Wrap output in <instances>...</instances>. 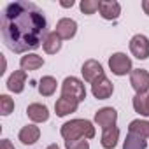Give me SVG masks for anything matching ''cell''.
<instances>
[{
  "label": "cell",
  "mask_w": 149,
  "mask_h": 149,
  "mask_svg": "<svg viewBox=\"0 0 149 149\" xmlns=\"http://www.w3.org/2000/svg\"><path fill=\"white\" fill-rule=\"evenodd\" d=\"M0 30L4 44L16 54L35 51L49 33L42 9L26 0H16L4 7Z\"/></svg>",
  "instance_id": "1"
},
{
  "label": "cell",
  "mask_w": 149,
  "mask_h": 149,
  "mask_svg": "<svg viewBox=\"0 0 149 149\" xmlns=\"http://www.w3.org/2000/svg\"><path fill=\"white\" fill-rule=\"evenodd\" d=\"M60 133L65 140H77V139H93L95 126L88 119H70L61 125Z\"/></svg>",
  "instance_id": "2"
},
{
  "label": "cell",
  "mask_w": 149,
  "mask_h": 149,
  "mask_svg": "<svg viewBox=\"0 0 149 149\" xmlns=\"http://www.w3.org/2000/svg\"><path fill=\"white\" fill-rule=\"evenodd\" d=\"M61 97H70V98H76L79 104L86 98V88L84 83L77 77H65L61 83Z\"/></svg>",
  "instance_id": "3"
},
{
  "label": "cell",
  "mask_w": 149,
  "mask_h": 149,
  "mask_svg": "<svg viewBox=\"0 0 149 149\" xmlns=\"http://www.w3.org/2000/svg\"><path fill=\"white\" fill-rule=\"evenodd\" d=\"M109 68L114 76H126V74H132V70H133L132 60L125 53H114L109 58Z\"/></svg>",
  "instance_id": "4"
},
{
  "label": "cell",
  "mask_w": 149,
  "mask_h": 149,
  "mask_svg": "<svg viewBox=\"0 0 149 149\" xmlns=\"http://www.w3.org/2000/svg\"><path fill=\"white\" fill-rule=\"evenodd\" d=\"M130 84L137 95H146L149 91V72L146 68H133L130 74Z\"/></svg>",
  "instance_id": "5"
},
{
  "label": "cell",
  "mask_w": 149,
  "mask_h": 149,
  "mask_svg": "<svg viewBox=\"0 0 149 149\" xmlns=\"http://www.w3.org/2000/svg\"><path fill=\"white\" fill-rule=\"evenodd\" d=\"M130 51L137 60H147L149 58V39L142 33H137L130 40Z\"/></svg>",
  "instance_id": "6"
},
{
  "label": "cell",
  "mask_w": 149,
  "mask_h": 149,
  "mask_svg": "<svg viewBox=\"0 0 149 149\" xmlns=\"http://www.w3.org/2000/svg\"><path fill=\"white\" fill-rule=\"evenodd\" d=\"M81 72H83L84 81H86V83H91V84H93L98 77L105 76V74H104V67H102L97 60H86V61L83 63V67H81Z\"/></svg>",
  "instance_id": "7"
},
{
  "label": "cell",
  "mask_w": 149,
  "mask_h": 149,
  "mask_svg": "<svg viewBox=\"0 0 149 149\" xmlns=\"http://www.w3.org/2000/svg\"><path fill=\"white\" fill-rule=\"evenodd\" d=\"M91 93H93V97L98 98V100H107V98L114 93V84H112L105 76H102V77H98V79L91 84Z\"/></svg>",
  "instance_id": "8"
},
{
  "label": "cell",
  "mask_w": 149,
  "mask_h": 149,
  "mask_svg": "<svg viewBox=\"0 0 149 149\" xmlns=\"http://www.w3.org/2000/svg\"><path fill=\"white\" fill-rule=\"evenodd\" d=\"M116 121H118V111L114 107H102L95 112V123L104 130L116 126Z\"/></svg>",
  "instance_id": "9"
},
{
  "label": "cell",
  "mask_w": 149,
  "mask_h": 149,
  "mask_svg": "<svg viewBox=\"0 0 149 149\" xmlns=\"http://www.w3.org/2000/svg\"><path fill=\"white\" fill-rule=\"evenodd\" d=\"M98 13L104 19L107 21H112V19H118L119 14H121V6L116 0H100L98 4Z\"/></svg>",
  "instance_id": "10"
},
{
  "label": "cell",
  "mask_w": 149,
  "mask_h": 149,
  "mask_svg": "<svg viewBox=\"0 0 149 149\" xmlns=\"http://www.w3.org/2000/svg\"><path fill=\"white\" fill-rule=\"evenodd\" d=\"M61 40H70L77 32V23L70 19V18H61L58 23H56V30H54Z\"/></svg>",
  "instance_id": "11"
},
{
  "label": "cell",
  "mask_w": 149,
  "mask_h": 149,
  "mask_svg": "<svg viewBox=\"0 0 149 149\" xmlns=\"http://www.w3.org/2000/svg\"><path fill=\"white\" fill-rule=\"evenodd\" d=\"M79 107V102L76 98H70V97H60L54 104V112L56 116L63 118V116H68L72 112H76Z\"/></svg>",
  "instance_id": "12"
},
{
  "label": "cell",
  "mask_w": 149,
  "mask_h": 149,
  "mask_svg": "<svg viewBox=\"0 0 149 149\" xmlns=\"http://www.w3.org/2000/svg\"><path fill=\"white\" fill-rule=\"evenodd\" d=\"M26 116L33 121V123H44L49 119V109L44 104H30L26 107Z\"/></svg>",
  "instance_id": "13"
},
{
  "label": "cell",
  "mask_w": 149,
  "mask_h": 149,
  "mask_svg": "<svg viewBox=\"0 0 149 149\" xmlns=\"http://www.w3.org/2000/svg\"><path fill=\"white\" fill-rule=\"evenodd\" d=\"M26 83V72L25 70H14L7 79V90L13 93H23Z\"/></svg>",
  "instance_id": "14"
},
{
  "label": "cell",
  "mask_w": 149,
  "mask_h": 149,
  "mask_svg": "<svg viewBox=\"0 0 149 149\" xmlns=\"http://www.w3.org/2000/svg\"><path fill=\"white\" fill-rule=\"evenodd\" d=\"M39 137H40V128L35 126V125H26V126H23V128L19 130V135H18V139H19L21 144H25V146H33V144L39 140Z\"/></svg>",
  "instance_id": "15"
},
{
  "label": "cell",
  "mask_w": 149,
  "mask_h": 149,
  "mask_svg": "<svg viewBox=\"0 0 149 149\" xmlns=\"http://www.w3.org/2000/svg\"><path fill=\"white\" fill-rule=\"evenodd\" d=\"M118 140H119V128L118 126H111V128H105L102 132L100 144L104 149H114L118 146Z\"/></svg>",
  "instance_id": "16"
},
{
  "label": "cell",
  "mask_w": 149,
  "mask_h": 149,
  "mask_svg": "<svg viewBox=\"0 0 149 149\" xmlns=\"http://www.w3.org/2000/svg\"><path fill=\"white\" fill-rule=\"evenodd\" d=\"M19 65H21V70L25 72H32V70H37L44 65V58L35 54V53H28L25 56H21L19 60Z\"/></svg>",
  "instance_id": "17"
},
{
  "label": "cell",
  "mask_w": 149,
  "mask_h": 149,
  "mask_svg": "<svg viewBox=\"0 0 149 149\" xmlns=\"http://www.w3.org/2000/svg\"><path fill=\"white\" fill-rule=\"evenodd\" d=\"M42 47H44V51H46L47 54H56V53L61 49V39H60V35H58L56 32H49V33L46 35V39H44Z\"/></svg>",
  "instance_id": "18"
},
{
  "label": "cell",
  "mask_w": 149,
  "mask_h": 149,
  "mask_svg": "<svg viewBox=\"0 0 149 149\" xmlns=\"http://www.w3.org/2000/svg\"><path fill=\"white\" fill-rule=\"evenodd\" d=\"M56 86H58V83H56V79L53 76H44L39 81V86L37 88H39V93L42 97H51V95H54Z\"/></svg>",
  "instance_id": "19"
},
{
  "label": "cell",
  "mask_w": 149,
  "mask_h": 149,
  "mask_svg": "<svg viewBox=\"0 0 149 149\" xmlns=\"http://www.w3.org/2000/svg\"><path fill=\"white\" fill-rule=\"evenodd\" d=\"M128 132L135 133V135H140L144 139H149V121H146V119H133L128 125Z\"/></svg>",
  "instance_id": "20"
},
{
  "label": "cell",
  "mask_w": 149,
  "mask_h": 149,
  "mask_svg": "<svg viewBox=\"0 0 149 149\" xmlns=\"http://www.w3.org/2000/svg\"><path fill=\"white\" fill-rule=\"evenodd\" d=\"M146 147H147V140L144 137L128 132V135L123 142V149H146Z\"/></svg>",
  "instance_id": "21"
},
{
  "label": "cell",
  "mask_w": 149,
  "mask_h": 149,
  "mask_svg": "<svg viewBox=\"0 0 149 149\" xmlns=\"http://www.w3.org/2000/svg\"><path fill=\"white\" fill-rule=\"evenodd\" d=\"M133 109L140 116H149V104H147V93L146 95H135L133 97Z\"/></svg>",
  "instance_id": "22"
},
{
  "label": "cell",
  "mask_w": 149,
  "mask_h": 149,
  "mask_svg": "<svg viewBox=\"0 0 149 149\" xmlns=\"http://www.w3.org/2000/svg\"><path fill=\"white\" fill-rule=\"evenodd\" d=\"M14 111V100L9 95H0V114L9 116Z\"/></svg>",
  "instance_id": "23"
},
{
  "label": "cell",
  "mask_w": 149,
  "mask_h": 149,
  "mask_svg": "<svg viewBox=\"0 0 149 149\" xmlns=\"http://www.w3.org/2000/svg\"><path fill=\"white\" fill-rule=\"evenodd\" d=\"M98 4H100V0H83V2L79 4V9L83 14L86 16H91L98 11Z\"/></svg>",
  "instance_id": "24"
},
{
  "label": "cell",
  "mask_w": 149,
  "mask_h": 149,
  "mask_svg": "<svg viewBox=\"0 0 149 149\" xmlns=\"http://www.w3.org/2000/svg\"><path fill=\"white\" fill-rule=\"evenodd\" d=\"M65 149H90V142H88V139L65 140Z\"/></svg>",
  "instance_id": "25"
},
{
  "label": "cell",
  "mask_w": 149,
  "mask_h": 149,
  "mask_svg": "<svg viewBox=\"0 0 149 149\" xmlns=\"http://www.w3.org/2000/svg\"><path fill=\"white\" fill-rule=\"evenodd\" d=\"M0 149H14V146H13V142L9 139H4L0 142Z\"/></svg>",
  "instance_id": "26"
},
{
  "label": "cell",
  "mask_w": 149,
  "mask_h": 149,
  "mask_svg": "<svg viewBox=\"0 0 149 149\" xmlns=\"http://www.w3.org/2000/svg\"><path fill=\"white\" fill-rule=\"evenodd\" d=\"M142 9H144V13L149 16V0H144V2H142Z\"/></svg>",
  "instance_id": "27"
},
{
  "label": "cell",
  "mask_w": 149,
  "mask_h": 149,
  "mask_svg": "<svg viewBox=\"0 0 149 149\" xmlns=\"http://www.w3.org/2000/svg\"><path fill=\"white\" fill-rule=\"evenodd\" d=\"M61 7H72L74 6V0H70V2H60Z\"/></svg>",
  "instance_id": "28"
},
{
  "label": "cell",
  "mask_w": 149,
  "mask_h": 149,
  "mask_svg": "<svg viewBox=\"0 0 149 149\" xmlns=\"http://www.w3.org/2000/svg\"><path fill=\"white\" fill-rule=\"evenodd\" d=\"M46 149H60V147H58V146H56V144H49V146H47V147H46Z\"/></svg>",
  "instance_id": "29"
},
{
  "label": "cell",
  "mask_w": 149,
  "mask_h": 149,
  "mask_svg": "<svg viewBox=\"0 0 149 149\" xmlns=\"http://www.w3.org/2000/svg\"><path fill=\"white\" fill-rule=\"evenodd\" d=\"M147 104H149V93H147Z\"/></svg>",
  "instance_id": "30"
}]
</instances>
